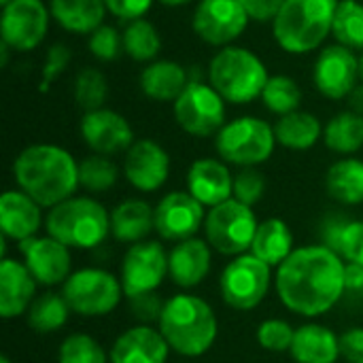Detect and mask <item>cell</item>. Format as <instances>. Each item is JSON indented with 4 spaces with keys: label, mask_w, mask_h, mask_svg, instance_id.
<instances>
[{
    "label": "cell",
    "mask_w": 363,
    "mask_h": 363,
    "mask_svg": "<svg viewBox=\"0 0 363 363\" xmlns=\"http://www.w3.org/2000/svg\"><path fill=\"white\" fill-rule=\"evenodd\" d=\"M351 217L347 215H340V213H330L321 219L319 223V238L323 247L332 249L334 253H338V247H340V238H342V232L345 228L349 225Z\"/></svg>",
    "instance_id": "obj_46"
},
{
    "label": "cell",
    "mask_w": 363,
    "mask_h": 363,
    "mask_svg": "<svg viewBox=\"0 0 363 363\" xmlns=\"http://www.w3.org/2000/svg\"><path fill=\"white\" fill-rule=\"evenodd\" d=\"M266 194V179L257 168H240L234 174V200L247 204V206H255Z\"/></svg>",
    "instance_id": "obj_41"
},
{
    "label": "cell",
    "mask_w": 363,
    "mask_h": 363,
    "mask_svg": "<svg viewBox=\"0 0 363 363\" xmlns=\"http://www.w3.org/2000/svg\"><path fill=\"white\" fill-rule=\"evenodd\" d=\"M157 330L166 338L170 351L181 357L206 355L219 334V321L213 306L194 294H177L166 300Z\"/></svg>",
    "instance_id": "obj_3"
},
{
    "label": "cell",
    "mask_w": 363,
    "mask_h": 363,
    "mask_svg": "<svg viewBox=\"0 0 363 363\" xmlns=\"http://www.w3.org/2000/svg\"><path fill=\"white\" fill-rule=\"evenodd\" d=\"M268 70L264 62L242 47L221 49L208 66V81L225 102L249 104L262 96L268 83Z\"/></svg>",
    "instance_id": "obj_6"
},
{
    "label": "cell",
    "mask_w": 363,
    "mask_h": 363,
    "mask_svg": "<svg viewBox=\"0 0 363 363\" xmlns=\"http://www.w3.org/2000/svg\"><path fill=\"white\" fill-rule=\"evenodd\" d=\"M43 206L21 189H9L0 198V232L6 240L23 242L43 228Z\"/></svg>",
    "instance_id": "obj_23"
},
{
    "label": "cell",
    "mask_w": 363,
    "mask_h": 363,
    "mask_svg": "<svg viewBox=\"0 0 363 363\" xmlns=\"http://www.w3.org/2000/svg\"><path fill=\"white\" fill-rule=\"evenodd\" d=\"M49 13L40 0H11L2 9L0 34L15 51H32L47 34Z\"/></svg>",
    "instance_id": "obj_14"
},
{
    "label": "cell",
    "mask_w": 363,
    "mask_h": 363,
    "mask_svg": "<svg viewBox=\"0 0 363 363\" xmlns=\"http://www.w3.org/2000/svg\"><path fill=\"white\" fill-rule=\"evenodd\" d=\"M274 134H277V143L283 145L285 149L306 151L319 143L323 128H321V121L313 113L294 111L289 115H283L277 121Z\"/></svg>",
    "instance_id": "obj_31"
},
{
    "label": "cell",
    "mask_w": 363,
    "mask_h": 363,
    "mask_svg": "<svg viewBox=\"0 0 363 363\" xmlns=\"http://www.w3.org/2000/svg\"><path fill=\"white\" fill-rule=\"evenodd\" d=\"M13 177L17 189L43 208H53L79 189V162L57 145L38 143L15 157Z\"/></svg>",
    "instance_id": "obj_2"
},
{
    "label": "cell",
    "mask_w": 363,
    "mask_h": 363,
    "mask_svg": "<svg viewBox=\"0 0 363 363\" xmlns=\"http://www.w3.org/2000/svg\"><path fill=\"white\" fill-rule=\"evenodd\" d=\"M249 23V15L238 0H200L194 13V32L208 45L236 40Z\"/></svg>",
    "instance_id": "obj_16"
},
{
    "label": "cell",
    "mask_w": 363,
    "mask_h": 363,
    "mask_svg": "<svg viewBox=\"0 0 363 363\" xmlns=\"http://www.w3.org/2000/svg\"><path fill=\"white\" fill-rule=\"evenodd\" d=\"M45 230L70 251H91L111 236V213L96 198L72 196L49 208Z\"/></svg>",
    "instance_id": "obj_4"
},
{
    "label": "cell",
    "mask_w": 363,
    "mask_h": 363,
    "mask_svg": "<svg viewBox=\"0 0 363 363\" xmlns=\"http://www.w3.org/2000/svg\"><path fill=\"white\" fill-rule=\"evenodd\" d=\"M204 219V206L189 191H170L155 204V232L166 242L196 238Z\"/></svg>",
    "instance_id": "obj_13"
},
{
    "label": "cell",
    "mask_w": 363,
    "mask_h": 363,
    "mask_svg": "<svg viewBox=\"0 0 363 363\" xmlns=\"http://www.w3.org/2000/svg\"><path fill=\"white\" fill-rule=\"evenodd\" d=\"M121 36H123V51L136 62H151L162 49V38L157 34V28L147 19L130 21Z\"/></svg>",
    "instance_id": "obj_35"
},
{
    "label": "cell",
    "mask_w": 363,
    "mask_h": 363,
    "mask_svg": "<svg viewBox=\"0 0 363 363\" xmlns=\"http://www.w3.org/2000/svg\"><path fill=\"white\" fill-rule=\"evenodd\" d=\"M70 306L64 300L62 291H45L40 296H36V300L32 302L30 311L26 313V321L28 328L34 330L36 334H55L60 332L70 317Z\"/></svg>",
    "instance_id": "obj_32"
},
{
    "label": "cell",
    "mask_w": 363,
    "mask_h": 363,
    "mask_svg": "<svg viewBox=\"0 0 363 363\" xmlns=\"http://www.w3.org/2000/svg\"><path fill=\"white\" fill-rule=\"evenodd\" d=\"M160 2L166 6H181V4H187L189 0H160Z\"/></svg>",
    "instance_id": "obj_52"
},
{
    "label": "cell",
    "mask_w": 363,
    "mask_h": 363,
    "mask_svg": "<svg viewBox=\"0 0 363 363\" xmlns=\"http://www.w3.org/2000/svg\"><path fill=\"white\" fill-rule=\"evenodd\" d=\"M338 255L347 264L363 266V219H351L342 232Z\"/></svg>",
    "instance_id": "obj_43"
},
{
    "label": "cell",
    "mask_w": 363,
    "mask_h": 363,
    "mask_svg": "<svg viewBox=\"0 0 363 363\" xmlns=\"http://www.w3.org/2000/svg\"><path fill=\"white\" fill-rule=\"evenodd\" d=\"M106 96H108V83L100 70L85 68L79 72V77L74 81V100H77L79 108H83L85 113L104 108Z\"/></svg>",
    "instance_id": "obj_39"
},
{
    "label": "cell",
    "mask_w": 363,
    "mask_h": 363,
    "mask_svg": "<svg viewBox=\"0 0 363 363\" xmlns=\"http://www.w3.org/2000/svg\"><path fill=\"white\" fill-rule=\"evenodd\" d=\"M323 140L330 151L338 155H353L363 147V115L353 111L334 115L323 130Z\"/></svg>",
    "instance_id": "obj_33"
},
{
    "label": "cell",
    "mask_w": 363,
    "mask_h": 363,
    "mask_svg": "<svg viewBox=\"0 0 363 363\" xmlns=\"http://www.w3.org/2000/svg\"><path fill=\"white\" fill-rule=\"evenodd\" d=\"M262 100L264 106L274 113V115H289L294 111H298L300 100H302V91L298 87V83L291 77L285 74H274L268 79L264 91H262Z\"/></svg>",
    "instance_id": "obj_37"
},
{
    "label": "cell",
    "mask_w": 363,
    "mask_h": 363,
    "mask_svg": "<svg viewBox=\"0 0 363 363\" xmlns=\"http://www.w3.org/2000/svg\"><path fill=\"white\" fill-rule=\"evenodd\" d=\"M247 11L249 19L255 21H274L285 0H238Z\"/></svg>",
    "instance_id": "obj_49"
},
{
    "label": "cell",
    "mask_w": 363,
    "mask_h": 363,
    "mask_svg": "<svg viewBox=\"0 0 363 363\" xmlns=\"http://www.w3.org/2000/svg\"><path fill=\"white\" fill-rule=\"evenodd\" d=\"M36 281L23 262L2 257L0 262V317L11 321L23 317L36 300Z\"/></svg>",
    "instance_id": "obj_24"
},
{
    "label": "cell",
    "mask_w": 363,
    "mask_h": 363,
    "mask_svg": "<svg viewBox=\"0 0 363 363\" xmlns=\"http://www.w3.org/2000/svg\"><path fill=\"white\" fill-rule=\"evenodd\" d=\"M345 289L353 298L363 300V266L347 264L345 268Z\"/></svg>",
    "instance_id": "obj_50"
},
{
    "label": "cell",
    "mask_w": 363,
    "mask_h": 363,
    "mask_svg": "<svg viewBox=\"0 0 363 363\" xmlns=\"http://www.w3.org/2000/svg\"><path fill=\"white\" fill-rule=\"evenodd\" d=\"M338 0H285L272 21L274 38L287 53H308L332 34Z\"/></svg>",
    "instance_id": "obj_5"
},
{
    "label": "cell",
    "mask_w": 363,
    "mask_h": 363,
    "mask_svg": "<svg viewBox=\"0 0 363 363\" xmlns=\"http://www.w3.org/2000/svg\"><path fill=\"white\" fill-rule=\"evenodd\" d=\"M106 11H111L115 17L123 21H136L143 19V15L151 9L153 0H104Z\"/></svg>",
    "instance_id": "obj_47"
},
{
    "label": "cell",
    "mask_w": 363,
    "mask_h": 363,
    "mask_svg": "<svg viewBox=\"0 0 363 363\" xmlns=\"http://www.w3.org/2000/svg\"><path fill=\"white\" fill-rule=\"evenodd\" d=\"M296 363H338L340 336L321 323H304L296 328V336L289 349Z\"/></svg>",
    "instance_id": "obj_26"
},
{
    "label": "cell",
    "mask_w": 363,
    "mask_h": 363,
    "mask_svg": "<svg viewBox=\"0 0 363 363\" xmlns=\"http://www.w3.org/2000/svg\"><path fill=\"white\" fill-rule=\"evenodd\" d=\"M277 147L274 128L257 117H238L215 136V149L225 164L255 168L268 162Z\"/></svg>",
    "instance_id": "obj_7"
},
{
    "label": "cell",
    "mask_w": 363,
    "mask_h": 363,
    "mask_svg": "<svg viewBox=\"0 0 363 363\" xmlns=\"http://www.w3.org/2000/svg\"><path fill=\"white\" fill-rule=\"evenodd\" d=\"M349 108L357 115H363V85H357L351 94H349Z\"/></svg>",
    "instance_id": "obj_51"
},
{
    "label": "cell",
    "mask_w": 363,
    "mask_h": 363,
    "mask_svg": "<svg viewBox=\"0 0 363 363\" xmlns=\"http://www.w3.org/2000/svg\"><path fill=\"white\" fill-rule=\"evenodd\" d=\"M272 285V268L251 253L234 257L219 277L223 302L240 313L257 308Z\"/></svg>",
    "instance_id": "obj_10"
},
{
    "label": "cell",
    "mask_w": 363,
    "mask_h": 363,
    "mask_svg": "<svg viewBox=\"0 0 363 363\" xmlns=\"http://www.w3.org/2000/svg\"><path fill=\"white\" fill-rule=\"evenodd\" d=\"M26 268L43 287L64 285L72 274V255L66 245L53 236H34L17 245Z\"/></svg>",
    "instance_id": "obj_15"
},
{
    "label": "cell",
    "mask_w": 363,
    "mask_h": 363,
    "mask_svg": "<svg viewBox=\"0 0 363 363\" xmlns=\"http://www.w3.org/2000/svg\"><path fill=\"white\" fill-rule=\"evenodd\" d=\"M255 211L234 198L221 202L206 211L204 219V238L213 251L225 257H238L251 251L255 232H257Z\"/></svg>",
    "instance_id": "obj_8"
},
{
    "label": "cell",
    "mask_w": 363,
    "mask_h": 363,
    "mask_svg": "<svg viewBox=\"0 0 363 363\" xmlns=\"http://www.w3.org/2000/svg\"><path fill=\"white\" fill-rule=\"evenodd\" d=\"M359 77V60L353 49L345 45L325 47L315 64V87L330 100L349 98V94L357 87Z\"/></svg>",
    "instance_id": "obj_18"
},
{
    "label": "cell",
    "mask_w": 363,
    "mask_h": 363,
    "mask_svg": "<svg viewBox=\"0 0 363 363\" xmlns=\"http://www.w3.org/2000/svg\"><path fill=\"white\" fill-rule=\"evenodd\" d=\"M0 363H11V359L9 357H0Z\"/></svg>",
    "instance_id": "obj_54"
},
{
    "label": "cell",
    "mask_w": 363,
    "mask_h": 363,
    "mask_svg": "<svg viewBox=\"0 0 363 363\" xmlns=\"http://www.w3.org/2000/svg\"><path fill=\"white\" fill-rule=\"evenodd\" d=\"M345 268L347 262L323 245L298 247L277 268V296L298 317H323L347 296Z\"/></svg>",
    "instance_id": "obj_1"
},
{
    "label": "cell",
    "mask_w": 363,
    "mask_h": 363,
    "mask_svg": "<svg viewBox=\"0 0 363 363\" xmlns=\"http://www.w3.org/2000/svg\"><path fill=\"white\" fill-rule=\"evenodd\" d=\"M0 2H2V6H4V4H9L11 0H0Z\"/></svg>",
    "instance_id": "obj_55"
},
{
    "label": "cell",
    "mask_w": 363,
    "mask_h": 363,
    "mask_svg": "<svg viewBox=\"0 0 363 363\" xmlns=\"http://www.w3.org/2000/svg\"><path fill=\"white\" fill-rule=\"evenodd\" d=\"M123 177L136 191L153 194V191L162 189L170 177L168 151L151 138L136 140L125 151Z\"/></svg>",
    "instance_id": "obj_17"
},
{
    "label": "cell",
    "mask_w": 363,
    "mask_h": 363,
    "mask_svg": "<svg viewBox=\"0 0 363 363\" xmlns=\"http://www.w3.org/2000/svg\"><path fill=\"white\" fill-rule=\"evenodd\" d=\"M104 0H51V17L72 34H91L102 26Z\"/></svg>",
    "instance_id": "obj_30"
},
{
    "label": "cell",
    "mask_w": 363,
    "mask_h": 363,
    "mask_svg": "<svg viewBox=\"0 0 363 363\" xmlns=\"http://www.w3.org/2000/svg\"><path fill=\"white\" fill-rule=\"evenodd\" d=\"M57 363H111V357L89 334H70L60 345Z\"/></svg>",
    "instance_id": "obj_38"
},
{
    "label": "cell",
    "mask_w": 363,
    "mask_h": 363,
    "mask_svg": "<svg viewBox=\"0 0 363 363\" xmlns=\"http://www.w3.org/2000/svg\"><path fill=\"white\" fill-rule=\"evenodd\" d=\"M170 347L153 325H134L121 332L111 351V363H166Z\"/></svg>",
    "instance_id": "obj_22"
},
{
    "label": "cell",
    "mask_w": 363,
    "mask_h": 363,
    "mask_svg": "<svg viewBox=\"0 0 363 363\" xmlns=\"http://www.w3.org/2000/svg\"><path fill=\"white\" fill-rule=\"evenodd\" d=\"M155 232V208L140 200L128 198L111 211V236L123 245H136L149 240Z\"/></svg>",
    "instance_id": "obj_25"
},
{
    "label": "cell",
    "mask_w": 363,
    "mask_h": 363,
    "mask_svg": "<svg viewBox=\"0 0 363 363\" xmlns=\"http://www.w3.org/2000/svg\"><path fill=\"white\" fill-rule=\"evenodd\" d=\"M72 53L66 45L57 43V45H51L47 49V55H45V64H43V85L40 89L47 91V87L66 70L68 62H70Z\"/></svg>",
    "instance_id": "obj_45"
},
{
    "label": "cell",
    "mask_w": 363,
    "mask_h": 363,
    "mask_svg": "<svg viewBox=\"0 0 363 363\" xmlns=\"http://www.w3.org/2000/svg\"><path fill=\"white\" fill-rule=\"evenodd\" d=\"M332 34L338 45L363 49V4L357 0H338Z\"/></svg>",
    "instance_id": "obj_34"
},
{
    "label": "cell",
    "mask_w": 363,
    "mask_h": 363,
    "mask_svg": "<svg viewBox=\"0 0 363 363\" xmlns=\"http://www.w3.org/2000/svg\"><path fill=\"white\" fill-rule=\"evenodd\" d=\"M166 279L168 251L160 240H143L128 247L119 270V281L128 300L157 291Z\"/></svg>",
    "instance_id": "obj_11"
},
{
    "label": "cell",
    "mask_w": 363,
    "mask_h": 363,
    "mask_svg": "<svg viewBox=\"0 0 363 363\" xmlns=\"http://www.w3.org/2000/svg\"><path fill=\"white\" fill-rule=\"evenodd\" d=\"M119 179L117 164L106 155H87L79 162V187L89 194H102L115 187Z\"/></svg>",
    "instance_id": "obj_36"
},
{
    "label": "cell",
    "mask_w": 363,
    "mask_h": 363,
    "mask_svg": "<svg viewBox=\"0 0 363 363\" xmlns=\"http://www.w3.org/2000/svg\"><path fill=\"white\" fill-rule=\"evenodd\" d=\"M187 72L179 62L160 60L149 64L140 74V89L155 102H174L187 87Z\"/></svg>",
    "instance_id": "obj_28"
},
{
    "label": "cell",
    "mask_w": 363,
    "mask_h": 363,
    "mask_svg": "<svg viewBox=\"0 0 363 363\" xmlns=\"http://www.w3.org/2000/svg\"><path fill=\"white\" fill-rule=\"evenodd\" d=\"M213 266V247L206 238H189L174 242L168 251V277L181 289L202 285Z\"/></svg>",
    "instance_id": "obj_21"
},
{
    "label": "cell",
    "mask_w": 363,
    "mask_h": 363,
    "mask_svg": "<svg viewBox=\"0 0 363 363\" xmlns=\"http://www.w3.org/2000/svg\"><path fill=\"white\" fill-rule=\"evenodd\" d=\"M130 302V313L136 321H140V325H151V323H160V317L164 313L166 300L160 298L157 291L153 294H145V296H136Z\"/></svg>",
    "instance_id": "obj_44"
},
{
    "label": "cell",
    "mask_w": 363,
    "mask_h": 363,
    "mask_svg": "<svg viewBox=\"0 0 363 363\" xmlns=\"http://www.w3.org/2000/svg\"><path fill=\"white\" fill-rule=\"evenodd\" d=\"M121 49H123V36H119V32L113 26L102 23L98 30L89 34V51L100 62L115 60Z\"/></svg>",
    "instance_id": "obj_42"
},
{
    "label": "cell",
    "mask_w": 363,
    "mask_h": 363,
    "mask_svg": "<svg viewBox=\"0 0 363 363\" xmlns=\"http://www.w3.org/2000/svg\"><path fill=\"white\" fill-rule=\"evenodd\" d=\"M325 191L342 206L363 204V160L345 157L334 162L325 172Z\"/></svg>",
    "instance_id": "obj_29"
},
{
    "label": "cell",
    "mask_w": 363,
    "mask_h": 363,
    "mask_svg": "<svg viewBox=\"0 0 363 363\" xmlns=\"http://www.w3.org/2000/svg\"><path fill=\"white\" fill-rule=\"evenodd\" d=\"M79 130H81V138L85 140V145L94 153L106 155V157L125 153L136 143L128 119L111 108H98V111L85 113Z\"/></svg>",
    "instance_id": "obj_19"
},
{
    "label": "cell",
    "mask_w": 363,
    "mask_h": 363,
    "mask_svg": "<svg viewBox=\"0 0 363 363\" xmlns=\"http://www.w3.org/2000/svg\"><path fill=\"white\" fill-rule=\"evenodd\" d=\"M187 191L204 208H213L234 196V174L223 160L200 157L187 170Z\"/></svg>",
    "instance_id": "obj_20"
},
{
    "label": "cell",
    "mask_w": 363,
    "mask_h": 363,
    "mask_svg": "<svg viewBox=\"0 0 363 363\" xmlns=\"http://www.w3.org/2000/svg\"><path fill=\"white\" fill-rule=\"evenodd\" d=\"M294 251V232L283 219L270 217L266 221H259L249 251L251 255H255L270 268H279Z\"/></svg>",
    "instance_id": "obj_27"
},
{
    "label": "cell",
    "mask_w": 363,
    "mask_h": 363,
    "mask_svg": "<svg viewBox=\"0 0 363 363\" xmlns=\"http://www.w3.org/2000/svg\"><path fill=\"white\" fill-rule=\"evenodd\" d=\"M359 77H362V81H363V51H362V55H359Z\"/></svg>",
    "instance_id": "obj_53"
},
{
    "label": "cell",
    "mask_w": 363,
    "mask_h": 363,
    "mask_svg": "<svg viewBox=\"0 0 363 363\" xmlns=\"http://www.w3.org/2000/svg\"><path fill=\"white\" fill-rule=\"evenodd\" d=\"M340 355L349 363H363V328H349L340 334Z\"/></svg>",
    "instance_id": "obj_48"
},
{
    "label": "cell",
    "mask_w": 363,
    "mask_h": 363,
    "mask_svg": "<svg viewBox=\"0 0 363 363\" xmlns=\"http://www.w3.org/2000/svg\"><path fill=\"white\" fill-rule=\"evenodd\" d=\"M174 117L181 130L196 138L217 136L225 125V100L213 85L194 81L174 100Z\"/></svg>",
    "instance_id": "obj_12"
},
{
    "label": "cell",
    "mask_w": 363,
    "mask_h": 363,
    "mask_svg": "<svg viewBox=\"0 0 363 363\" xmlns=\"http://www.w3.org/2000/svg\"><path fill=\"white\" fill-rule=\"evenodd\" d=\"M257 342L264 351L270 353H285L291 349L296 328L285 319H266L257 328Z\"/></svg>",
    "instance_id": "obj_40"
},
{
    "label": "cell",
    "mask_w": 363,
    "mask_h": 363,
    "mask_svg": "<svg viewBox=\"0 0 363 363\" xmlns=\"http://www.w3.org/2000/svg\"><path fill=\"white\" fill-rule=\"evenodd\" d=\"M62 296L74 315L87 319L111 315L125 298L121 281L102 268L74 270L62 285Z\"/></svg>",
    "instance_id": "obj_9"
}]
</instances>
